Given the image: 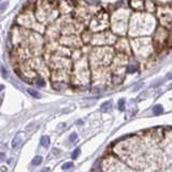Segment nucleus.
<instances>
[{"instance_id":"obj_1","label":"nucleus","mask_w":172,"mask_h":172,"mask_svg":"<svg viewBox=\"0 0 172 172\" xmlns=\"http://www.w3.org/2000/svg\"><path fill=\"white\" fill-rule=\"evenodd\" d=\"M111 109H112V102H111V101H106L104 103H102V106H101V108H100L101 112H103V113L109 112Z\"/></svg>"},{"instance_id":"obj_2","label":"nucleus","mask_w":172,"mask_h":172,"mask_svg":"<svg viewBox=\"0 0 172 172\" xmlns=\"http://www.w3.org/2000/svg\"><path fill=\"white\" fill-rule=\"evenodd\" d=\"M41 144H42V146H44V147H49L51 144L50 138L47 137V136H43V137L41 138Z\"/></svg>"},{"instance_id":"obj_3","label":"nucleus","mask_w":172,"mask_h":172,"mask_svg":"<svg viewBox=\"0 0 172 172\" xmlns=\"http://www.w3.org/2000/svg\"><path fill=\"white\" fill-rule=\"evenodd\" d=\"M43 161V158L41 156H36L32 159V161H31V163L34 165V166H39V165H41V163Z\"/></svg>"},{"instance_id":"obj_4","label":"nucleus","mask_w":172,"mask_h":172,"mask_svg":"<svg viewBox=\"0 0 172 172\" xmlns=\"http://www.w3.org/2000/svg\"><path fill=\"white\" fill-rule=\"evenodd\" d=\"M163 106H160V104H157L153 108V112L155 114H160V113H163Z\"/></svg>"},{"instance_id":"obj_5","label":"nucleus","mask_w":172,"mask_h":172,"mask_svg":"<svg viewBox=\"0 0 172 172\" xmlns=\"http://www.w3.org/2000/svg\"><path fill=\"white\" fill-rule=\"evenodd\" d=\"M27 91H28V94H30L34 98H39V93H38L37 91H34V89H32V88H28L27 89Z\"/></svg>"},{"instance_id":"obj_6","label":"nucleus","mask_w":172,"mask_h":172,"mask_svg":"<svg viewBox=\"0 0 172 172\" xmlns=\"http://www.w3.org/2000/svg\"><path fill=\"white\" fill-rule=\"evenodd\" d=\"M19 136H16V137L14 138V140L12 141V147H13V148H15V147H17L19 143L21 142V140H19Z\"/></svg>"},{"instance_id":"obj_7","label":"nucleus","mask_w":172,"mask_h":172,"mask_svg":"<svg viewBox=\"0 0 172 172\" xmlns=\"http://www.w3.org/2000/svg\"><path fill=\"white\" fill-rule=\"evenodd\" d=\"M118 109L119 111H124L125 110V100L124 99H121L118 101Z\"/></svg>"},{"instance_id":"obj_8","label":"nucleus","mask_w":172,"mask_h":172,"mask_svg":"<svg viewBox=\"0 0 172 172\" xmlns=\"http://www.w3.org/2000/svg\"><path fill=\"white\" fill-rule=\"evenodd\" d=\"M80 153H81V150H80V148H75L74 152L72 153V156L71 157L73 158V159H76V158L79 157V155H80Z\"/></svg>"},{"instance_id":"obj_9","label":"nucleus","mask_w":172,"mask_h":172,"mask_svg":"<svg viewBox=\"0 0 172 172\" xmlns=\"http://www.w3.org/2000/svg\"><path fill=\"white\" fill-rule=\"evenodd\" d=\"M72 166H73V163H64L63 166H61V169H63V170L70 169Z\"/></svg>"},{"instance_id":"obj_10","label":"nucleus","mask_w":172,"mask_h":172,"mask_svg":"<svg viewBox=\"0 0 172 172\" xmlns=\"http://www.w3.org/2000/svg\"><path fill=\"white\" fill-rule=\"evenodd\" d=\"M137 71V67L136 66H128L127 67V72L128 73H132V72Z\"/></svg>"},{"instance_id":"obj_11","label":"nucleus","mask_w":172,"mask_h":172,"mask_svg":"<svg viewBox=\"0 0 172 172\" xmlns=\"http://www.w3.org/2000/svg\"><path fill=\"white\" fill-rule=\"evenodd\" d=\"M76 138H78V135H76L75 132H73V133L70 136V142H71V143H74L75 141H76Z\"/></svg>"},{"instance_id":"obj_12","label":"nucleus","mask_w":172,"mask_h":172,"mask_svg":"<svg viewBox=\"0 0 172 172\" xmlns=\"http://www.w3.org/2000/svg\"><path fill=\"white\" fill-rule=\"evenodd\" d=\"M36 83H37V85H39V86H44V85H45V82H44L42 79H38L37 81H36Z\"/></svg>"},{"instance_id":"obj_13","label":"nucleus","mask_w":172,"mask_h":172,"mask_svg":"<svg viewBox=\"0 0 172 172\" xmlns=\"http://www.w3.org/2000/svg\"><path fill=\"white\" fill-rule=\"evenodd\" d=\"M6 6H8V2H4L3 4H0V11H1V10H4V8H6Z\"/></svg>"},{"instance_id":"obj_14","label":"nucleus","mask_w":172,"mask_h":172,"mask_svg":"<svg viewBox=\"0 0 172 172\" xmlns=\"http://www.w3.org/2000/svg\"><path fill=\"white\" fill-rule=\"evenodd\" d=\"M1 72H2V73H3V75H4V76H6V69H4V68H1Z\"/></svg>"},{"instance_id":"obj_15","label":"nucleus","mask_w":172,"mask_h":172,"mask_svg":"<svg viewBox=\"0 0 172 172\" xmlns=\"http://www.w3.org/2000/svg\"><path fill=\"white\" fill-rule=\"evenodd\" d=\"M167 78L169 79V80H172V73H169V74L167 75Z\"/></svg>"},{"instance_id":"obj_16","label":"nucleus","mask_w":172,"mask_h":172,"mask_svg":"<svg viewBox=\"0 0 172 172\" xmlns=\"http://www.w3.org/2000/svg\"><path fill=\"white\" fill-rule=\"evenodd\" d=\"M3 88H4V86H3V85H1V84H0V91H2Z\"/></svg>"},{"instance_id":"obj_17","label":"nucleus","mask_w":172,"mask_h":172,"mask_svg":"<svg viewBox=\"0 0 172 172\" xmlns=\"http://www.w3.org/2000/svg\"><path fill=\"white\" fill-rule=\"evenodd\" d=\"M41 172H49V170H47V169H44V170H42Z\"/></svg>"},{"instance_id":"obj_18","label":"nucleus","mask_w":172,"mask_h":172,"mask_svg":"<svg viewBox=\"0 0 172 172\" xmlns=\"http://www.w3.org/2000/svg\"><path fill=\"white\" fill-rule=\"evenodd\" d=\"M0 1H1V0H0Z\"/></svg>"}]
</instances>
